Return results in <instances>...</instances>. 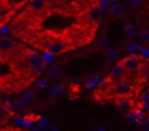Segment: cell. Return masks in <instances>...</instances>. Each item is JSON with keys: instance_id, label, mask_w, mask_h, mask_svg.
I'll list each match as a JSON object with an SVG mask.
<instances>
[{"instance_id": "6da1fadb", "label": "cell", "mask_w": 149, "mask_h": 131, "mask_svg": "<svg viewBox=\"0 0 149 131\" xmlns=\"http://www.w3.org/2000/svg\"><path fill=\"white\" fill-rule=\"evenodd\" d=\"M12 33L13 38L33 48L35 50L55 56L90 45L94 41L97 30L78 23H72L62 29L38 28L33 30H12Z\"/></svg>"}, {"instance_id": "7a4b0ae2", "label": "cell", "mask_w": 149, "mask_h": 131, "mask_svg": "<svg viewBox=\"0 0 149 131\" xmlns=\"http://www.w3.org/2000/svg\"><path fill=\"white\" fill-rule=\"evenodd\" d=\"M45 69V59L42 55L29 46L26 55L9 65V72L0 77V95L17 94L28 87L39 77Z\"/></svg>"}, {"instance_id": "3957f363", "label": "cell", "mask_w": 149, "mask_h": 131, "mask_svg": "<svg viewBox=\"0 0 149 131\" xmlns=\"http://www.w3.org/2000/svg\"><path fill=\"white\" fill-rule=\"evenodd\" d=\"M54 14L52 0H29L22 12L10 22L12 30H33L42 28V25Z\"/></svg>"}, {"instance_id": "277c9868", "label": "cell", "mask_w": 149, "mask_h": 131, "mask_svg": "<svg viewBox=\"0 0 149 131\" xmlns=\"http://www.w3.org/2000/svg\"><path fill=\"white\" fill-rule=\"evenodd\" d=\"M29 46L23 42L17 41L13 36H1L0 38V63L1 65H12L17 61H20Z\"/></svg>"}, {"instance_id": "5b68a950", "label": "cell", "mask_w": 149, "mask_h": 131, "mask_svg": "<svg viewBox=\"0 0 149 131\" xmlns=\"http://www.w3.org/2000/svg\"><path fill=\"white\" fill-rule=\"evenodd\" d=\"M103 9L100 0H84V4L75 17V23L97 30L103 19Z\"/></svg>"}, {"instance_id": "8992f818", "label": "cell", "mask_w": 149, "mask_h": 131, "mask_svg": "<svg viewBox=\"0 0 149 131\" xmlns=\"http://www.w3.org/2000/svg\"><path fill=\"white\" fill-rule=\"evenodd\" d=\"M83 4L84 0H52L54 14H58L64 19H75Z\"/></svg>"}, {"instance_id": "52a82bcc", "label": "cell", "mask_w": 149, "mask_h": 131, "mask_svg": "<svg viewBox=\"0 0 149 131\" xmlns=\"http://www.w3.org/2000/svg\"><path fill=\"white\" fill-rule=\"evenodd\" d=\"M113 85H114V81L107 75L104 79H101L99 85L94 88L93 99L100 102V104H104L107 101H113Z\"/></svg>"}, {"instance_id": "ba28073f", "label": "cell", "mask_w": 149, "mask_h": 131, "mask_svg": "<svg viewBox=\"0 0 149 131\" xmlns=\"http://www.w3.org/2000/svg\"><path fill=\"white\" fill-rule=\"evenodd\" d=\"M141 61H142V56H139L136 53H132V55H129V56H126L120 61L123 68H125V72H126V79L130 81L133 84V87H135V82H136V74H138Z\"/></svg>"}, {"instance_id": "9c48e42d", "label": "cell", "mask_w": 149, "mask_h": 131, "mask_svg": "<svg viewBox=\"0 0 149 131\" xmlns=\"http://www.w3.org/2000/svg\"><path fill=\"white\" fill-rule=\"evenodd\" d=\"M133 92H135V87L127 79L116 81L114 85H113V98H117V97H132Z\"/></svg>"}, {"instance_id": "30bf717a", "label": "cell", "mask_w": 149, "mask_h": 131, "mask_svg": "<svg viewBox=\"0 0 149 131\" xmlns=\"http://www.w3.org/2000/svg\"><path fill=\"white\" fill-rule=\"evenodd\" d=\"M149 77V59L146 58H142L141 61V65H139V69H138V74H136V82H135V97L138 95L139 89L143 87L146 78Z\"/></svg>"}, {"instance_id": "8fae6325", "label": "cell", "mask_w": 149, "mask_h": 131, "mask_svg": "<svg viewBox=\"0 0 149 131\" xmlns=\"http://www.w3.org/2000/svg\"><path fill=\"white\" fill-rule=\"evenodd\" d=\"M113 102L119 108V111L125 115H129L135 111L133 97H117V98H113Z\"/></svg>"}, {"instance_id": "7c38bea8", "label": "cell", "mask_w": 149, "mask_h": 131, "mask_svg": "<svg viewBox=\"0 0 149 131\" xmlns=\"http://www.w3.org/2000/svg\"><path fill=\"white\" fill-rule=\"evenodd\" d=\"M15 7L10 4L9 0H0V20L7 25L9 22H12V19L15 17Z\"/></svg>"}, {"instance_id": "4fadbf2b", "label": "cell", "mask_w": 149, "mask_h": 131, "mask_svg": "<svg viewBox=\"0 0 149 131\" xmlns=\"http://www.w3.org/2000/svg\"><path fill=\"white\" fill-rule=\"evenodd\" d=\"M13 112H15L13 111V107L7 101L0 99V128L6 127V124L12 120Z\"/></svg>"}, {"instance_id": "5bb4252c", "label": "cell", "mask_w": 149, "mask_h": 131, "mask_svg": "<svg viewBox=\"0 0 149 131\" xmlns=\"http://www.w3.org/2000/svg\"><path fill=\"white\" fill-rule=\"evenodd\" d=\"M109 77L116 82V81H120V79H126V72H125V68L122 65V62H117L109 72Z\"/></svg>"}, {"instance_id": "9a60e30c", "label": "cell", "mask_w": 149, "mask_h": 131, "mask_svg": "<svg viewBox=\"0 0 149 131\" xmlns=\"http://www.w3.org/2000/svg\"><path fill=\"white\" fill-rule=\"evenodd\" d=\"M125 35H126V38H129V39L135 38L136 30H135V28H133L130 23H126V26H125Z\"/></svg>"}, {"instance_id": "2e32d148", "label": "cell", "mask_w": 149, "mask_h": 131, "mask_svg": "<svg viewBox=\"0 0 149 131\" xmlns=\"http://www.w3.org/2000/svg\"><path fill=\"white\" fill-rule=\"evenodd\" d=\"M9 1H10V4L15 7V10L17 12L20 7H25V6L28 4V1H29V0H9Z\"/></svg>"}, {"instance_id": "e0dca14e", "label": "cell", "mask_w": 149, "mask_h": 131, "mask_svg": "<svg viewBox=\"0 0 149 131\" xmlns=\"http://www.w3.org/2000/svg\"><path fill=\"white\" fill-rule=\"evenodd\" d=\"M23 98H25L26 101H32V99H35V98H36V89H28V91H25Z\"/></svg>"}, {"instance_id": "ac0fdd59", "label": "cell", "mask_w": 149, "mask_h": 131, "mask_svg": "<svg viewBox=\"0 0 149 131\" xmlns=\"http://www.w3.org/2000/svg\"><path fill=\"white\" fill-rule=\"evenodd\" d=\"M59 75H61V69H59V66H58V65H54V66L49 69V77L55 79V78H59Z\"/></svg>"}, {"instance_id": "d6986e66", "label": "cell", "mask_w": 149, "mask_h": 131, "mask_svg": "<svg viewBox=\"0 0 149 131\" xmlns=\"http://www.w3.org/2000/svg\"><path fill=\"white\" fill-rule=\"evenodd\" d=\"M139 39H141V42H149V29H146V28L141 29Z\"/></svg>"}, {"instance_id": "ffe728a7", "label": "cell", "mask_w": 149, "mask_h": 131, "mask_svg": "<svg viewBox=\"0 0 149 131\" xmlns=\"http://www.w3.org/2000/svg\"><path fill=\"white\" fill-rule=\"evenodd\" d=\"M97 82H99V78H97V77H93L90 81H88V79L86 81V87H87V88H93L96 84H97Z\"/></svg>"}, {"instance_id": "44dd1931", "label": "cell", "mask_w": 149, "mask_h": 131, "mask_svg": "<svg viewBox=\"0 0 149 131\" xmlns=\"http://www.w3.org/2000/svg\"><path fill=\"white\" fill-rule=\"evenodd\" d=\"M119 56V52H116V50H113V49H109L107 50V59H116Z\"/></svg>"}, {"instance_id": "7402d4cb", "label": "cell", "mask_w": 149, "mask_h": 131, "mask_svg": "<svg viewBox=\"0 0 149 131\" xmlns=\"http://www.w3.org/2000/svg\"><path fill=\"white\" fill-rule=\"evenodd\" d=\"M45 88H48V82H47V81H39V82H36V89H45Z\"/></svg>"}, {"instance_id": "603a6c76", "label": "cell", "mask_w": 149, "mask_h": 131, "mask_svg": "<svg viewBox=\"0 0 149 131\" xmlns=\"http://www.w3.org/2000/svg\"><path fill=\"white\" fill-rule=\"evenodd\" d=\"M0 131H23V130H20V128H17V127H10V125H6V127L0 128Z\"/></svg>"}, {"instance_id": "cb8c5ba5", "label": "cell", "mask_w": 149, "mask_h": 131, "mask_svg": "<svg viewBox=\"0 0 149 131\" xmlns=\"http://www.w3.org/2000/svg\"><path fill=\"white\" fill-rule=\"evenodd\" d=\"M113 12H114L116 14H120V13L123 12V6H120V4H116V6L113 7Z\"/></svg>"}, {"instance_id": "d4e9b609", "label": "cell", "mask_w": 149, "mask_h": 131, "mask_svg": "<svg viewBox=\"0 0 149 131\" xmlns=\"http://www.w3.org/2000/svg\"><path fill=\"white\" fill-rule=\"evenodd\" d=\"M4 26H6V25H4V23H3V22H1V20H0V30H1V29H3V28H4Z\"/></svg>"}, {"instance_id": "484cf974", "label": "cell", "mask_w": 149, "mask_h": 131, "mask_svg": "<svg viewBox=\"0 0 149 131\" xmlns=\"http://www.w3.org/2000/svg\"><path fill=\"white\" fill-rule=\"evenodd\" d=\"M130 1H132V3H133V4H138V3H139V1H141V0H130Z\"/></svg>"}, {"instance_id": "4316f807", "label": "cell", "mask_w": 149, "mask_h": 131, "mask_svg": "<svg viewBox=\"0 0 149 131\" xmlns=\"http://www.w3.org/2000/svg\"><path fill=\"white\" fill-rule=\"evenodd\" d=\"M0 65H1V63H0Z\"/></svg>"}, {"instance_id": "83f0119b", "label": "cell", "mask_w": 149, "mask_h": 131, "mask_svg": "<svg viewBox=\"0 0 149 131\" xmlns=\"http://www.w3.org/2000/svg\"><path fill=\"white\" fill-rule=\"evenodd\" d=\"M23 131H25V130H23Z\"/></svg>"}, {"instance_id": "f1b7e54d", "label": "cell", "mask_w": 149, "mask_h": 131, "mask_svg": "<svg viewBox=\"0 0 149 131\" xmlns=\"http://www.w3.org/2000/svg\"><path fill=\"white\" fill-rule=\"evenodd\" d=\"M148 95H149V94H148Z\"/></svg>"}]
</instances>
